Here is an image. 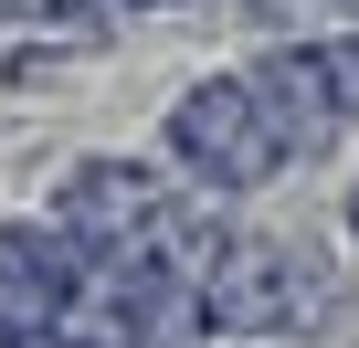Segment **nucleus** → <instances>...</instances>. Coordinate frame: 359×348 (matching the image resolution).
I'll use <instances>...</instances> for the list:
<instances>
[{
    "instance_id": "2",
    "label": "nucleus",
    "mask_w": 359,
    "mask_h": 348,
    "mask_svg": "<svg viewBox=\"0 0 359 348\" xmlns=\"http://www.w3.org/2000/svg\"><path fill=\"white\" fill-rule=\"evenodd\" d=\"M169 158H180V180H201V190H222V201H254L264 180H285L296 137L254 106L243 74H201L191 95L169 106Z\"/></svg>"
},
{
    "instance_id": "1",
    "label": "nucleus",
    "mask_w": 359,
    "mask_h": 348,
    "mask_svg": "<svg viewBox=\"0 0 359 348\" xmlns=\"http://www.w3.org/2000/svg\"><path fill=\"white\" fill-rule=\"evenodd\" d=\"M201 295V337L222 348H285L327 316V264L296 253V243H264V232H222L212 264L191 274Z\"/></svg>"
},
{
    "instance_id": "5",
    "label": "nucleus",
    "mask_w": 359,
    "mask_h": 348,
    "mask_svg": "<svg viewBox=\"0 0 359 348\" xmlns=\"http://www.w3.org/2000/svg\"><path fill=\"white\" fill-rule=\"evenodd\" d=\"M348 232H359V180H348Z\"/></svg>"
},
{
    "instance_id": "3",
    "label": "nucleus",
    "mask_w": 359,
    "mask_h": 348,
    "mask_svg": "<svg viewBox=\"0 0 359 348\" xmlns=\"http://www.w3.org/2000/svg\"><path fill=\"white\" fill-rule=\"evenodd\" d=\"M158 211H169V180H158V169H137V158H74L64 180H53V201H43V222H53L85 264L148 253Z\"/></svg>"
},
{
    "instance_id": "4",
    "label": "nucleus",
    "mask_w": 359,
    "mask_h": 348,
    "mask_svg": "<svg viewBox=\"0 0 359 348\" xmlns=\"http://www.w3.org/2000/svg\"><path fill=\"white\" fill-rule=\"evenodd\" d=\"M74 295H85V253L53 222H0V348L53 327Z\"/></svg>"
}]
</instances>
